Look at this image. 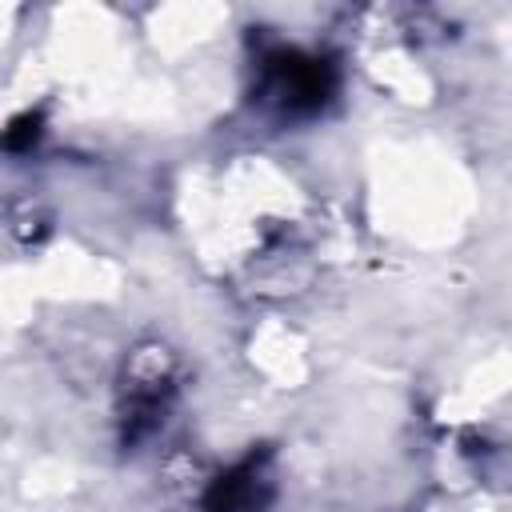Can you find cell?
Listing matches in <instances>:
<instances>
[{"instance_id": "1", "label": "cell", "mask_w": 512, "mask_h": 512, "mask_svg": "<svg viewBox=\"0 0 512 512\" xmlns=\"http://www.w3.org/2000/svg\"><path fill=\"white\" fill-rule=\"evenodd\" d=\"M332 64L320 56H304L292 48H280L264 56L260 68V100L272 104L280 116H312L332 96Z\"/></svg>"}, {"instance_id": "2", "label": "cell", "mask_w": 512, "mask_h": 512, "mask_svg": "<svg viewBox=\"0 0 512 512\" xmlns=\"http://www.w3.org/2000/svg\"><path fill=\"white\" fill-rule=\"evenodd\" d=\"M268 500H272V480H268L264 456L252 452L232 472L212 480L204 496V512H260Z\"/></svg>"}]
</instances>
